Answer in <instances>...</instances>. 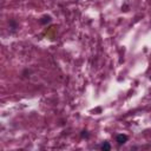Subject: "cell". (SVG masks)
I'll use <instances>...</instances> for the list:
<instances>
[{
    "mask_svg": "<svg viewBox=\"0 0 151 151\" xmlns=\"http://www.w3.org/2000/svg\"><path fill=\"white\" fill-rule=\"evenodd\" d=\"M128 139H129V137H128L126 135H123V133L117 135V137H116V142H117L119 145H123V144H125V143L128 142Z\"/></svg>",
    "mask_w": 151,
    "mask_h": 151,
    "instance_id": "cell-1",
    "label": "cell"
},
{
    "mask_svg": "<svg viewBox=\"0 0 151 151\" xmlns=\"http://www.w3.org/2000/svg\"><path fill=\"white\" fill-rule=\"evenodd\" d=\"M39 21H40L41 25H47V24H50L52 21V18H51V15H47L46 14V15H43Z\"/></svg>",
    "mask_w": 151,
    "mask_h": 151,
    "instance_id": "cell-2",
    "label": "cell"
},
{
    "mask_svg": "<svg viewBox=\"0 0 151 151\" xmlns=\"http://www.w3.org/2000/svg\"><path fill=\"white\" fill-rule=\"evenodd\" d=\"M100 149H102L103 151H110V150H111V145H110L109 142H104V143L102 144Z\"/></svg>",
    "mask_w": 151,
    "mask_h": 151,
    "instance_id": "cell-3",
    "label": "cell"
},
{
    "mask_svg": "<svg viewBox=\"0 0 151 151\" xmlns=\"http://www.w3.org/2000/svg\"><path fill=\"white\" fill-rule=\"evenodd\" d=\"M80 136H81V138H88L90 137V135H88V132L86 130H83L81 133H80Z\"/></svg>",
    "mask_w": 151,
    "mask_h": 151,
    "instance_id": "cell-4",
    "label": "cell"
}]
</instances>
